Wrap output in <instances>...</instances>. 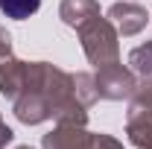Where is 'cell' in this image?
<instances>
[{
  "mask_svg": "<svg viewBox=\"0 0 152 149\" xmlns=\"http://www.w3.org/2000/svg\"><path fill=\"white\" fill-rule=\"evenodd\" d=\"M12 102V111L23 126H38L47 120L73 126L88 123V108L73 91V73L50 61H26V82Z\"/></svg>",
  "mask_w": 152,
  "mask_h": 149,
  "instance_id": "1",
  "label": "cell"
},
{
  "mask_svg": "<svg viewBox=\"0 0 152 149\" xmlns=\"http://www.w3.org/2000/svg\"><path fill=\"white\" fill-rule=\"evenodd\" d=\"M76 32H79V41H82V53L94 67L120 61V32L114 29V23L105 15L88 18L85 23L76 26Z\"/></svg>",
  "mask_w": 152,
  "mask_h": 149,
  "instance_id": "2",
  "label": "cell"
},
{
  "mask_svg": "<svg viewBox=\"0 0 152 149\" xmlns=\"http://www.w3.org/2000/svg\"><path fill=\"white\" fill-rule=\"evenodd\" d=\"M94 79H96V93L102 99H111V102L129 99L134 93V88H137V76L132 73V67H123L120 61L96 67Z\"/></svg>",
  "mask_w": 152,
  "mask_h": 149,
  "instance_id": "3",
  "label": "cell"
},
{
  "mask_svg": "<svg viewBox=\"0 0 152 149\" xmlns=\"http://www.w3.org/2000/svg\"><path fill=\"white\" fill-rule=\"evenodd\" d=\"M105 18L114 23V29L120 32L123 38H132L137 35L143 26H146V9L140 6V3H132V0H120V3H111L108 6V12H105Z\"/></svg>",
  "mask_w": 152,
  "mask_h": 149,
  "instance_id": "4",
  "label": "cell"
},
{
  "mask_svg": "<svg viewBox=\"0 0 152 149\" xmlns=\"http://www.w3.org/2000/svg\"><path fill=\"white\" fill-rule=\"evenodd\" d=\"M94 134L85 126H73V123H58L53 131L44 134L41 149H91Z\"/></svg>",
  "mask_w": 152,
  "mask_h": 149,
  "instance_id": "5",
  "label": "cell"
},
{
  "mask_svg": "<svg viewBox=\"0 0 152 149\" xmlns=\"http://www.w3.org/2000/svg\"><path fill=\"white\" fill-rule=\"evenodd\" d=\"M26 82V61L15 58L12 53L0 56V93L6 99H15Z\"/></svg>",
  "mask_w": 152,
  "mask_h": 149,
  "instance_id": "6",
  "label": "cell"
},
{
  "mask_svg": "<svg viewBox=\"0 0 152 149\" xmlns=\"http://www.w3.org/2000/svg\"><path fill=\"white\" fill-rule=\"evenodd\" d=\"M126 123H152V79H140L129 96Z\"/></svg>",
  "mask_w": 152,
  "mask_h": 149,
  "instance_id": "7",
  "label": "cell"
},
{
  "mask_svg": "<svg viewBox=\"0 0 152 149\" xmlns=\"http://www.w3.org/2000/svg\"><path fill=\"white\" fill-rule=\"evenodd\" d=\"M94 15H102L96 0H61L58 3V18L73 29L79 23H85L88 18H94Z\"/></svg>",
  "mask_w": 152,
  "mask_h": 149,
  "instance_id": "8",
  "label": "cell"
},
{
  "mask_svg": "<svg viewBox=\"0 0 152 149\" xmlns=\"http://www.w3.org/2000/svg\"><path fill=\"white\" fill-rule=\"evenodd\" d=\"M129 67L137 79H152V41L134 47L129 53Z\"/></svg>",
  "mask_w": 152,
  "mask_h": 149,
  "instance_id": "9",
  "label": "cell"
},
{
  "mask_svg": "<svg viewBox=\"0 0 152 149\" xmlns=\"http://www.w3.org/2000/svg\"><path fill=\"white\" fill-rule=\"evenodd\" d=\"M41 9V0H0V12L12 20H26Z\"/></svg>",
  "mask_w": 152,
  "mask_h": 149,
  "instance_id": "10",
  "label": "cell"
},
{
  "mask_svg": "<svg viewBox=\"0 0 152 149\" xmlns=\"http://www.w3.org/2000/svg\"><path fill=\"white\" fill-rule=\"evenodd\" d=\"M73 91H76L79 102H82L85 108H91L96 99H99V93H96V79H94V73H73Z\"/></svg>",
  "mask_w": 152,
  "mask_h": 149,
  "instance_id": "11",
  "label": "cell"
},
{
  "mask_svg": "<svg viewBox=\"0 0 152 149\" xmlns=\"http://www.w3.org/2000/svg\"><path fill=\"white\" fill-rule=\"evenodd\" d=\"M126 134L134 149H152V123H126Z\"/></svg>",
  "mask_w": 152,
  "mask_h": 149,
  "instance_id": "12",
  "label": "cell"
},
{
  "mask_svg": "<svg viewBox=\"0 0 152 149\" xmlns=\"http://www.w3.org/2000/svg\"><path fill=\"white\" fill-rule=\"evenodd\" d=\"M91 149H123V143L117 137H111V134H94Z\"/></svg>",
  "mask_w": 152,
  "mask_h": 149,
  "instance_id": "13",
  "label": "cell"
},
{
  "mask_svg": "<svg viewBox=\"0 0 152 149\" xmlns=\"http://www.w3.org/2000/svg\"><path fill=\"white\" fill-rule=\"evenodd\" d=\"M12 137H15V131L9 129V126L3 123V117H0V149L9 146V143H12Z\"/></svg>",
  "mask_w": 152,
  "mask_h": 149,
  "instance_id": "14",
  "label": "cell"
},
{
  "mask_svg": "<svg viewBox=\"0 0 152 149\" xmlns=\"http://www.w3.org/2000/svg\"><path fill=\"white\" fill-rule=\"evenodd\" d=\"M3 53H12V35L0 26V56H3Z\"/></svg>",
  "mask_w": 152,
  "mask_h": 149,
  "instance_id": "15",
  "label": "cell"
},
{
  "mask_svg": "<svg viewBox=\"0 0 152 149\" xmlns=\"http://www.w3.org/2000/svg\"><path fill=\"white\" fill-rule=\"evenodd\" d=\"M15 149H32V146H15Z\"/></svg>",
  "mask_w": 152,
  "mask_h": 149,
  "instance_id": "16",
  "label": "cell"
}]
</instances>
